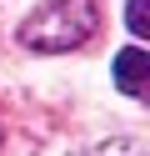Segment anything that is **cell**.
Returning a JSON list of instances; mask_svg holds the SVG:
<instances>
[{"label":"cell","mask_w":150,"mask_h":156,"mask_svg":"<svg viewBox=\"0 0 150 156\" xmlns=\"http://www.w3.org/2000/svg\"><path fill=\"white\" fill-rule=\"evenodd\" d=\"M95 20H100L95 0H50V5H40V10L20 25V41H25L30 51L65 55V51H75V45H85L90 35H95Z\"/></svg>","instance_id":"cell-1"},{"label":"cell","mask_w":150,"mask_h":156,"mask_svg":"<svg viewBox=\"0 0 150 156\" xmlns=\"http://www.w3.org/2000/svg\"><path fill=\"white\" fill-rule=\"evenodd\" d=\"M115 86L125 96H145V86H150V55L140 51V45H130V51L115 55Z\"/></svg>","instance_id":"cell-2"},{"label":"cell","mask_w":150,"mask_h":156,"mask_svg":"<svg viewBox=\"0 0 150 156\" xmlns=\"http://www.w3.org/2000/svg\"><path fill=\"white\" fill-rule=\"evenodd\" d=\"M85 156H145V146L140 141H100L95 151H85Z\"/></svg>","instance_id":"cell-3"},{"label":"cell","mask_w":150,"mask_h":156,"mask_svg":"<svg viewBox=\"0 0 150 156\" xmlns=\"http://www.w3.org/2000/svg\"><path fill=\"white\" fill-rule=\"evenodd\" d=\"M125 20H130V30H135V35H150V0H130Z\"/></svg>","instance_id":"cell-4"}]
</instances>
